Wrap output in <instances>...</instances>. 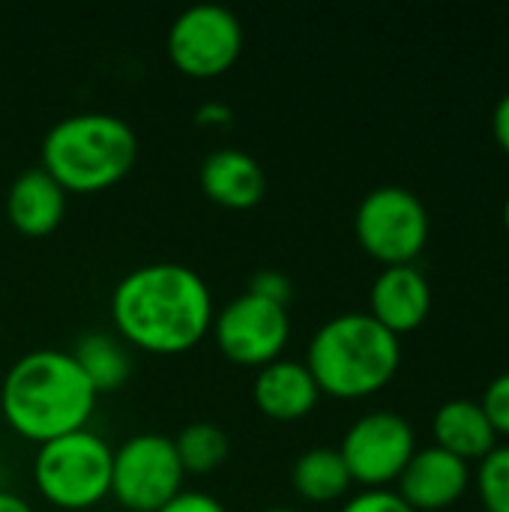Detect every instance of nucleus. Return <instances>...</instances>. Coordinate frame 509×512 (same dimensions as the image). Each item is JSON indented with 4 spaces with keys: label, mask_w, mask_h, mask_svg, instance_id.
<instances>
[{
    "label": "nucleus",
    "mask_w": 509,
    "mask_h": 512,
    "mask_svg": "<svg viewBox=\"0 0 509 512\" xmlns=\"http://www.w3.org/2000/svg\"><path fill=\"white\" fill-rule=\"evenodd\" d=\"M114 333L138 351L174 357L198 348L216 318L210 285L189 264L153 261L129 270L111 291Z\"/></svg>",
    "instance_id": "obj_1"
},
{
    "label": "nucleus",
    "mask_w": 509,
    "mask_h": 512,
    "mask_svg": "<svg viewBox=\"0 0 509 512\" xmlns=\"http://www.w3.org/2000/svg\"><path fill=\"white\" fill-rule=\"evenodd\" d=\"M99 393L90 387L69 351L36 348L21 354L0 384L3 423L30 444H48L87 429Z\"/></svg>",
    "instance_id": "obj_2"
},
{
    "label": "nucleus",
    "mask_w": 509,
    "mask_h": 512,
    "mask_svg": "<svg viewBox=\"0 0 509 512\" xmlns=\"http://www.w3.org/2000/svg\"><path fill=\"white\" fill-rule=\"evenodd\" d=\"M138 162L135 129L105 111H81L57 120L39 147V168L66 195H93L117 186Z\"/></svg>",
    "instance_id": "obj_3"
},
{
    "label": "nucleus",
    "mask_w": 509,
    "mask_h": 512,
    "mask_svg": "<svg viewBox=\"0 0 509 512\" xmlns=\"http://www.w3.org/2000/svg\"><path fill=\"white\" fill-rule=\"evenodd\" d=\"M303 363L321 393L333 399H366L393 381L402 363V345L369 312H342L315 330Z\"/></svg>",
    "instance_id": "obj_4"
},
{
    "label": "nucleus",
    "mask_w": 509,
    "mask_h": 512,
    "mask_svg": "<svg viewBox=\"0 0 509 512\" xmlns=\"http://www.w3.org/2000/svg\"><path fill=\"white\" fill-rule=\"evenodd\" d=\"M114 447L90 429L69 432L36 447V492L57 510L84 512L111 498Z\"/></svg>",
    "instance_id": "obj_5"
},
{
    "label": "nucleus",
    "mask_w": 509,
    "mask_h": 512,
    "mask_svg": "<svg viewBox=\"0 0 509 512\" xmlns=\"http://www.w3.org/2000/svg\"><path fill=\"white\" fill-rule=\"evenodd\" d=\"M243 42V24L228 6L195 3L174 18L165 36V51L180 75L213 81L240 60Z\"/></svg>",
    "instance_id": "obj_6"
},
{
    "label": "nucleus",
    "mask_w": 509,
    "mask_h": 512,
    "mask_svg": "<svg viewBox=\"0 0 509 512\" xmlns=\"http://www.w3.org/2000/svg\"><path fill=\"white\" fill-rule=\"evenodd\" d=\"M186 471L174 450V438L141 432L114 447L111 459V498L129 512L162 510L183 492Z\"/></svg>",
    "instance_id": "obj_7"
},
{
    "label": "nucleus",
    "mask_w": 509,
    "mask_h": 512,
    "mask_svg": "<svg viewBox=\"0 0 509 512\" xmlns=\"http://www.w3.org/2000/svg\"><path fill=\"white\" fill-rule=\"evenodd\" d=\"M357 243L384 267L411 264L429 240L426 204L405 186L372 189L354 213Z\"/></svg>",
    "instance_id": "obj_8"
},
{
    "label": "nucleus",
    "mask_w": 509,
    "mask_h": 512,
    "mask_svg": "<svg viewBox=\"0 0 509 512\" xmlns=\"http://www.w3.org/2000/svg\"><path fill=\"white\" fill-rule=\"evenodd\" d=\"M210 336L228 363L258 372L285 354L291 339V312L288 306L243 291L216 312Z\"/></svg>",
    "instance_id": "obj_9"
},
{
    "label": "nucleus",
    "mask_w": 509,
    "mask_h": 512,
    "mask_svg": "<svg viewBox=\"0 0 509 512\" xmlns=\"http://www.w3.org/2000/svg\"><path fill=\"white\" fill-rule=\"evenodd\" d=\"M348 474L363 489H387L417 453L414 429L393 411H372L351 423L339 447Z\"/></svg>",
    "instance_id": "obj_10"
},
{
    "label": "nucleus",
    "mask_w": 509,
    "mask_h": 512,
    "mask_svg": "<svg viewBox=\"0 0 509 512\" xmlns=\"http://www.w3.org/2000/svg\"><path fill=\"white\" fill-rule=\"evenodd\" d=\"M396 483L399 498L414 512L444 510L468 489V462L441 447H426L411 456Z\"/></svg>",
    "instance_id": "obj_11"
},
{
    "label": "nucleus",
    "mask_w": 509,
    "mask_h": 512,
    "mask_svg": "<svg viewBox=\"0 0 509 512\" xmlns=\"http://www.w3.org/2000/svg\"><path fill=\"white\" fill-rule=\"evenodd\" d=\"M432 309V288L414 264L384 267L369 291V315L393 336L417 330Z\"/></svg>",
    "instance_id": "obj_12"
},
{
    "label": "nucleus",
    "mask_w": 509,
    "mask_h": 512,
    "mask_svg": "<svg viewBox=\"0 0 509 512\" xmlns=\"http://www.w3.org/2000/svg\"><path fill=\"white\" fill-rule=\"evenodd\" d=\"M201 192L225 210H252L267 195V171L261 162L237 147H219L204 156L198 168Z\"/></svg>",
    "instance_id": "obj_13"
},
{
    "label": "nucleus",
    "mask_w": 509,
    "mask_h": 512,
    "mask_svg": "<svg viewBox=\"0 0 509 512\" xmlns=\"http://www.w3.org/2000/svg\"><path fill=\"white\" fill-rule=\"evenodd\" d=\"M252 402L276 423H297L318 408L321 390L303 360L279 357L255 372Z\"/></svg>",
    "instance_id": "obj_14"
},
{
    "label": "nucleus",
    "mask_w": 509,
    "mask_h": 512,
    "mask_svg": "<svg viewBox=\"0 0 509 512\" xmlns=\"http://www.w3.org/2000/svg\"><path fill=\"white\" fill-rule=\"evenodd\" d=\"M66 198L69 195L63 192V186L36 165V168H24L12 180L3 207H6L9 225L18 234L39 240L60 228L66 216Z\"/></svg>",
    "instance_id": "obj_15"
},
{
    "label": "nucleus",
    "mask_w": 509,
    "mask_h": 512,
    "mask_svg": "<svg viewBox=\"0 0 509 512\" xmlns=\"http://www.w3.org/2000/svg\"><path fill=\"white\" fill-rule=\"evenodd\" d=\"M435 432V447L453 453L462 462L471 459H486L495 450V426L489 423L486 411L480 402L471 399H450L435 411L432 420Z\"/></svg>",
    "instance_id": "obj_16"
},
{
    "label": "nucleus",
    "mask_w": 509,
    "mask_h": 512,
    "mask_svg": "<svg viewBox=\"0 0 509 512\" xmlns=\"http://www.w3.org/2000/svg\"><path fill=\"white\" fill-rule=\"evenodd\" d=\"M69 354L99 396L120 390L132 375V351L117 333L90 330L75 342Z\"/></svg>",
    "instance_id": "obj_17"
},
{
    "label": "nucleus",
    "mask_w": 509,
    "mask_h": 512,
    "mask_svg": "<svg viewBox=\"0 0 509 512\" xmlns=\"http://www.w3.org/2000/svg\"><path fill=\"white\" fill-rule=\"evenodd\" d=\"M351 483L339 447H309L291 465V489L309 504H333L348 495Z\"/></svg>",
    "instance_id": "obj_18"
},
{
    "label": "nucleus",
    "mask_w": 509,
    "mask_h": 512,
    "mask_svg": "<svg viewBox=\"0 0 509 512\" xmlns=\"http://www.w3.org/2000/svg\"><path fill=\"white\" fill-rule=\"evenodd\" d=\"M174 450H177L180 465H183L186 474L204 477V474L219 471L228 462V456H231V438H228V432L219 423L195 420V423H186L177 432Z\"/></svg>",
    "instance_id": "obj_19"
},
{
    "label": "nucleus",
    "mask_w": 509,
    "mask_h": 512,
    "mask_svg": "<svg viewBox=\"0 0 509 512\" xmlns=\"http://www.w3.org/2000/svg\"><path fill=\"white\" fill-rule=\"evenodd\" d=\"M477 489L489 512H509V447H495L480 459Z\"/></svg>",
    "instance_id": "obj_20"
},
{
    "label": "nucleus",
    "mask_w": 509,
    "mask_h": 512,
    "mask_svg": "<svg viewBox=\"0 0 509 512\" xmlns=\"http://www.w3.org/2000/svg\"><path fill=\"white\" fill-rule=\"evenodd\" d=\"M480 405H483L489 423L495 426V432L509 435V372L498 375V378L486 387Z\"/></svg>",
    "instance_id": "obj_21"
},
{
    "label": "nucleus",
    "mask_w": 509,
    "mask_h": 512,
    "mask_svg": "<svg viewBox=\"0 0 509 512\" xmlns=\"http://www.w3.org/2000/svg\"><path fill=\"white\" fill-rule=\"evenodd\" d=\"M246 291L255 294V297H264V300H270V303H279V306H288L291 297H294L291 279H288L285 273H279V270H258V273L249 279V288H246Z\"/></svg>",
    "instance_id": "obj_22"
},
{
    "label": "nucleus",
    "mask_w": 509,
    "mask_h": 512,
    "mask_svg": "<svg viewBox=\"0 0 509 512\" xmlns=\"http://www.w3.org/2000/svg\"><path fill=\"white\" fill-rule=\"evenodd\" d=\"M339 512H414L399 492L390 489H363L360 495H354Z\"/></svg>",
    "instance_id": "obj_23"
},
{
    "label": "nucleus",
    "mask_w": 509,
    "mask_h": 512,
    "mask_svg": "<svg viewBox=\"0 0 509 512\" xmlns=\"http://www.w3.org/2000/svg\"><path fill=\"white\" fill-rule=\"evenodd\" d=\"M156 512H228V507L216 495H210V492L183 489L180 495H174L162 510Z\"/></svg>",
    "instance_id": "obj_24"
},
{
    "label": "nucleus",
    "mask_w": 509,
    "mask_h": 512,
    "mask_svg": "<svg viewBox=\"0 0 509 512\" xmlns=\"http://www.w3.org/2000/svg\"><path fill=\"white\" fill-rule=\"evenodd\" d=\"M195 123L204 126V129H228L234 123V111L228 102H219V99H207L195 108Z\"/></svg>",
    "instance_id": "obj_25"
},
{
    "label": "nucleus",
    "mask_w": 509,
    "mask_h": 512,
    "mask_svg": "<svg viewBox=\"0 0 509 512\" xmlns=\"http://www.w3.org/2000/svg\"><path fill=\"white\" fill-rule=\"evenodd\" d=\"M492 129H495V138L498 144L509 153V93L501 96V102L495 105V114H492Z\"/></svg>",
    "instance_id": "obj_26"
},
{
    "label": "nucleus",
    "mask_w": 509,
    "mask_h": 512,
    "mask_svg": "<svg viewBox=\"0 0 509 512\" xmlns=\"http://www.w3.org/2000/svg\"><path fill=\"white\" fill-rule=\"evenodd\" d=\"M0 512H36L30 501H24L21 495L9 492V489H0Z\"/></svg>",
    "instance_id": "obj_27"
},
{
    "label": "nucleus",
    "mask_w": 509,
    "mask_h": 512,
    "mask_svg": "<svg viewBox=\"0 0 509 512\" xmlns=\"http://www.w3.org/2000/svg\"><path fill=\"white\" fill-rule=\"evenodd\" d=\"M261 512H300V510H294V507H267V510H261Z\"/></svg>",
    "instance_id": "obj_28"
},
{
    "label": "nucleus",
    "mask_w": 509,
    "mask_h": 512,
    "mask_svg": "<svg viewBox=\"0 0 509 512\" xmlns=\"http://www.w3.org/2000/svg\"><path fill=\"white\" fill-rule=\"evenodd\" d=\"M504 225H507V231H509V195H507V204H504Z\"/></svg>",
    "instance_id": "obj_29"
}]
</instances>
